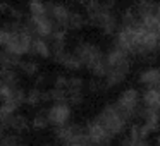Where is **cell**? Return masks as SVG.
I'll list each match as a JSON object with an SVG mask.
<instances>
[{"mask_svg":"<svg viewBox=\"0 0 160 146\" xmlns=\"http://www.w3.org/2000/svg\"><path fill=\"white\" fill-rule=\"evenodd\" d=\"M97 120L103 125L105 129L108 131V134L112 138L122 134L126 131V125H128V120L126 117L121 114V110L117 108L115 103H108L102 108V112L97 115Z\"/></svg>","mask_w":160,"mask_h":146,"instance_id":"cell-1","label":"cell"},{"mask_svg":"<svg viewBox=\"0 0 160 146\" xmlns=\"http://www.w3.org/2000/svg\"><path fill=\"white\" fill-rule=\"evenodd\" d=\"M139 101H141L139 91L136 90V88H128V90H124L119 95L115 105H117V108L121 110V114L126 117V120L129 122L131 119H134L136 115H138V110H139V107H141Z\"/></svg>","mask_w":160,"mask_h":146,"instance_id":"cell-2","label":"cell"},{"mask_svg":"<svg viewBox=\"0 0 160 146\" xmlns=\"http://www.w3.org/2000/svg\"><path fill=\"white\" fill-rule=\"evenodd\" d=\"M74 53L79 57V60L83 62V66L86 67L88 71H90L100 59H103V57H105V53L102 52L95 43H90V41L78 43L76 48H74Z\"/></svg>","mask_w":160,"mask_h":146,"instance_id":"cell-3","label":"cell"},{"mask_svg":"<svg viewBox=\"0 0 160 146\" xmlns=\"http://www.w3.org/2000/svg\"><path fill=\"white\" fill-rule=\"evenodd\" d=\"M86 134L95 146H110L112 136L108 134L107 129L97 120V117L86 124Z\"/></svg>","mask_w":160,"mask_h":146,"instance_id":"cell-4","label":"cell"},{"mask_svg":"<svg viewBox=\"0 0 160 146\" xmlns=\"http://www.w3.org/2000/svg\"><path fill=\"white\" fill-rule=\"evenodd\" d=\"M115 46L128 53H136V26H121L115 33Z\"/></svg>","mask_w":160,"mask_h":146,"instance_id":"cell-5","label":"cell"},{"mask_svg":"<svg viewBox=\"0 0 160 146\" xmlns=\"http://www.w3.org/2000/svg\"><path fill=\"white\" fill-rule=\"evenodd\" d=\"M84 134H86V125L83 127L81 124H66V125H60V127H55V138L62 144H69V143L78 141Z\"/></svg>","mask_w":160,"mask_h":146,"instance_id":"cell-6","label":"cell"},{"mask_svg":"<svg viewBox=\"0 0 160 146\" xmlns=\"http://www.w3.org/2000/svg\"><path fill=\"white\" fill-rule=\"evenodd\" d=\"M47 16L55 22V28L67 29L71 11L64 4H59V2H47Z\"/></svg>","mask_w":160,"mask_h":146,"instance_id":"cell-7","label":"cell"},{"mask_svg":"<svg viewBox=\"0 0 160 146\" xmlns=\"http://www.w3.org/2000/svg\"><path fill=\"white\" fill-rule=\"evenodd\" d=\"M47 115H48L50 124L55 125V127L66 125L71 119V105L69 103H53L47 110Z\"/></svg>","mask_w":160,"mask_h":146,"instance_id":"cell-8","label":"cell"},{"mask_svg":"<svg viewBox=\"0 0 160 146\" xmlns=\"http://www.w3.org/2000/svg\"><path fill=\"white\" fill-rule=\"evenodd\" d=\"M132 9L141 21L148 17H160V4L155 0H138Z\"/></svg>","mask_w":160,"mask_h":146,"instance_id":"cell-9","label":"cell"},{"mask_svg":"<svg viewBox=\"0 0 160 146\" xmlns=\"http://www.w3.org/2000/svg\"><path fill=\"white\" fill-rule=\"evenodd\" d=\"M105 57H107L108 69H114V67H121V66H128V64H131V60H129V53L126 52V50L115 46V45L110 46V50L105 53Z\"/></svg>","mask_w":160,"mask_h":146,"instance_id":"cell-10","label":"cell"},{"mask_svg":"<svg viewBox=\"0 0 160 146\" xmlns=\"http://www.w3.org/2000/svg\"><path fill=\"white\" fill-rule=\"evenodd\" d=\"M53 60H55L57 64H60L62 67L69 69V71H79L81 67H84L83 62L79 60V57H78L74 52H67V50L53 55Z\"/></svg>","mask_w":160,"mask_h":146,"instance_id":"cell-11","label":"cell"},{"mask_svg":"<svg viewBox=\"0 0 160 146\" xmlns=\"http://www.w3.org/2000/svg\"><path fill=\"white\" fill-rule=\"evenodd\" d=\"M129 69H131V64L128 66H121V67H114V69H108V74L105 77V84L107 88H114V86H119V84L124 83V79L128 77L129 74Z\"/></svg>","mask_w":160,"mask_h":146,"instance_id":"cell-12","label":"cell"},{"mask_svg":"<svg viewBox=\"0 0 160 146\" xmlns=\"http://www.w3.org/2000/svg\"><path fill=\"white\" fill-rule=\"evenodd\" d=\"M0 127L4 129H12V131H16L19 134V132H24V131H28V127H29V122H28V119L24 117V115H21V114H14V115H11V117L7 119V120L4 122V124L0 125Z\"/></svg>","mask_w":160,"mask_h":146,"instance_id":"cell-13","label":"cell"},{"mask_svg":"<svg viewBox=\"0 0 160 146\" xmlns=\"http://www.w3.org/2000/svg\"><path fill=\"white\" fill-rule=\"evenodd\" d=\"M141 100H143V105H145V107L160 112V90L158 88H146V91L143 93Z\"/></svg>","mask_w":160,"mask_h":146,"instance_id":"cell-14","label":"cell"},{"mask_svg":"<svg viewBox=\"0 0 160 146\" xmlns=\"http://www.w3.org/2000/svg\"><path fill=\"white\" fill-rule=\"evenodd\" d=\"M138 81L143 84V86H146V88H157L158 83H160V69L152 67V69L143 71V72L139 74Z\"/></svg>","mask_w":160,"mask_h":146,"instance_id":"cell-15","label":"cell"},{"mask_svg":"<svg viewBox=\"0 0 160 146\" xmlns=\"http://www.w3.org/2000/svg\"><path fill=\"white\" fill-rule=\"evenodd\" d=\"M31 55H38L42 57V59H48V57H52V48H50V43L47 41V40L40 38V36H36L35 40H33V45H31Z\"/></svg>","mask_w":160,"mask_h":146,"instance_id":"cell-16","label":"cell"},{"mask_svg":"<svg viewBox=\"0 0 160 146\" xmlns=\"http://www.w3.org/2000/svg\"><path fill=\"white\" fill-rule=\"evenodd\" d=\"M21 57L16 55V53L9 52V50H0V67H4V69H16L19 67L21 64Z\"/></svg>","mask_w":160,"mask_h":146,"instance_id":"cell-17","label":"cell"},{"mask_svg":"<svg viewBox=\"0 0 160 146\" xmlns=\"http://www.w3.org/2000/svg\"><path fill=\"white\" fill-rule=\"evenodd\" d=\"M50 125V120H48V115H47V110H42L33 117L31 120V127L36 129V131H43Z\"/></svg>","mask_w":160,"mask_h":146,"instance_id":"cell-18","label":"cell"},{"mask_svg":"<svg viewBox=\"0 0 160 146\" xmlns=\"http://www.w3.org/2000/svg\"><path fill=\"white\" fill-rule=\"evenodd\" d=\"M50 93V101H53V103H69V93H67V90H64V88H52V90H48Z\"/></svg>","mask_w":160,"mask_h":146,"instance_id":"cell-19","label":"cell"},{"mask_svg":"<svg viewBox=\"0 0 160 146\" xmlns=\"http://www.w3.org/2000/svg\"><path fill=\"white\" fill-rule=\"evenodd\" d=\"M86 17L79 12H71V17H69V24H67V29H72V31H78L81 29L84 24H86Z\"/></svg>","mask_w":160,"mask_h":146,"instance_id":"cell-20","label":"cell"},{"mask_svg":"<svg viewBox=\"0 0 160 146\" xmlns=\"http://www.w3.org/2000/svg\"><path fill=\"white\" fill-rule=\"evenodd\" d=\"M29 16H47V4L43 0H29Z\"/></svg>","mask_w":160,"mask_h":146,"instance_id":"cell-21","label":"cell"},{"mask_svg":"<svg viewBox=\"0 0 160 146\" xmlns=\"http://www.w3.org/2000/svg\"><path fill=\"white\" fill-rule=\"evenodd\" d=\"M42 95H43V91L40 90V88H36V86L31 88V90L28 91V95H26V103H28L29 107H36V105L43 103Z\"/></svg>","mask_w":160,"mask_h":146,"instance_id":"cell-22","label":"cell"},{"mask_svg":"<svg viewBox=\"0 0 160 146\" xmlns=\"http://www.w3.org/2000/svg\"><path fill=\"white\" fill-rule=\"evenodd\" d=\"M19 69H21L26 76H36L40 67L35 60H22V62L19 64Z\"/></svg>","mask_w":160,"mask_h":146,"instance_id":"cell-23","label":"cell"},{"mask_svg":"<svg viewBox=\"0 0 160 146\" xmlns=\"http://www.w3.org/2000/svg\"><path fill=\"white\" fill-rule=\"evenodd\" d=\"M0 144L2 146H28L26 143H22V139L18 134H5L0 139Z\"/></svg>","mask_w":160,"mask_h":146,"instance_id":"cell-24","label":"cell"},{"mask_svg":"<svg viewBox=\"0 0 160 146\" xmlns=\"http://www.w3.org/2000/svg\"><path fill=\"white\" fill-rule=\"evenodd\" d=\"M88 90H90L91 93H102V91L107 90V84H105V81L95 77V79H91L90 83H88Z\"/></svg>","mask_w":160,"mask_h":146,"instance_id":"cell-25","label":"cell"},{"mask_svg":"<svg viewBox=\"0 0 160 146\" xmlns=\"http://www.w3.org/2000/svg\"><path fill=\"white\" fill-rule=\"evenodd\" d=\"M84 88V79L83 77H69V84H67V91H83Z\"/></svg>","mask_w":160,"mask_h":146,"instance_id":"cell-26","label":"cell"},{"mask_svg":"<svg viewBox=\"0 0 160 146\" xmlns=\"http://www.w3.org/2000/svg\"><path fill=\"white\" fill-rule=\"evenodd\" d=\"M69 93V91H67ZM69 105H81L84 101V93L83 91H71L69 93Z\"/></svg>","mask_w":160,"mask_h":146,"instance_id":"cell-27","label":"cell"},{"mask_svg":"<svg viewBox=\"0 0 160 146\" xmlns=\"http://www.w3.org/2000/svg\"><path fill=\"white\" fill-rule=\"evenodd\" d=\"M67 84H69V77L66 76H57L55 81H53V88H64V90H67Z\"/></svg>","mask_w":160,"mask_h":146,"instance_id":"cell-28","label":"cell"},{"mask_svg":"<svg viewBox=\"0 0 160 146\" xmlns=\"http://www.w3.org/2000/svg\"><path fill=\"white\" fill-rule=\"evenodd\" d=\"M11 7H12V5L9 4V2H5V0H0V14H9Z\"/></svg>","mask_w":160,"mask_h":146,"instance_id":"cell-29","label":"cell"},{"mask_svg":"<svg viewBox=\"0 0 160 146\" xmlns=\"http://www.w3.org/2000/svg\"><path fill=\"white\" fill-rule=\"evenodd\" d=\"M45 83H47V76L45 74H40L38 79H36V88H40L42 84H45Z\"/></svg>","mask_w":160,"mask_h":146,"instance_id":"cell-30","label":"cell"},{"mask_svg":"<svg viewBox=\"0 0 160 146\" xmlns=\"http://www.w3.org/2000/svg\"><path fill=\"white\" fill-rule=\"evenodd\" d=\"M115 2H117V0H105V4H107L108 7H112V5L115 4Z\"/></svg>","mask_w":160,"mask_h":146,"instance_id":"cell-31","label":"cell"},{"mask_svg":"<svg viewBox=\"0 0 160 146\" xmlns=\"http://www.w3.org/2000/svg\"><path fill=\"white\" fill-rule=\"evenodd\" d=\"M155 146H160V134L157 136V139H155Z\"/></svg>","mask_w":160,"mask_h":146,"instance_id":"cell-32","label":"cell"},{"mask_svg":"<svg viewBox=\"0 0 160 146\" xmlns=\"http://www.w3.org/2000/svg\"><path fill=\"white\" fill-rule=\"evenodd\" d=\"M157 88H158V90H160V83H158V86H157Z\"/></svg>","mask_w":160,"mask_h":146,"instance_id":"cell-33","label":"cell"},{"mask_svg":"<svg viewBox=\"0 0 160 146\" xmlns=\"http://www.w3.org/2000/svg\"><path fill=\"white\" fill-rule=\"evenodd\" d=\"M0 146H2V144H0Z\"/></svg>","mask_w":160,"mask_h":146,"instance_id":"cell-34","label":"cell"}]
</instances>
